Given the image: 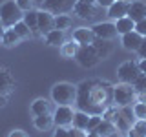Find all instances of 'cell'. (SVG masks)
Returning a JSON list of instances; mask_svg holds the SVG:
<instances>
[{"label": "cell", "mask_w": 146, "mask_h": 137, "mask_svg": "<svg viewBox=\"0 0 146 137\" xmlns=\"http://www.w3.org/2000/svg\"><path fill=\"white\" fill-rule=\"evenodd\" d=\"M95 2H97V6H99V7H106V9H108L113 2H115V0H95Z\"/></svg>", "instance_id": "obj_37"}, {"label": "cell", "mask_w": 146, "mask_h": 137, "mask_svg": "<svg viewBox=\"0 0 146 137\" xmlns=\"http://www.w3.org/2000/svg\"><path fill=\"white\" fill-rule=\"evenodd\" d=\"M13 29H15V33L20 37V39H29V35H31V29L26 26V22H24V20L17 22V24L13 26Z\"/></svg>", "instance_id": "obj_30"}, {"label": "cell", "mask_w": 146, "mask_h": 137, "mask_svg": "<svg viewBox=\"0 0 146 137\" xmlns=\"http://www.w3.org/2000/svg\"><path fill=\"white\" fill-rule=\"evenodd\" d=\"M22 18H24V11L17 6L15 0H6L4 4H0V20H2L6 29L7 27H13Z\"/></svg>", "instance_id": "obj_3"}, {"label": "cell", "mask_w": 146, "mask_h": 137, "mask_svg": "<svg viewBox=\"0 0 146 137\" xmlns=\"http://www.w3.org/2000/svg\"><path fill=\"white\" fill-rule=\"evenodd\" d=\"M36 29L40 35H48L51 29H55V15H51L49 11L40 9L38 11V22H36Z\"/></svg>", "instance_id": "obj_11"}, {"label": "cell", "mask_w": 146, "mask_h": 137, "mask_svg": "<svg viewBox=\"0 0 146 137\" xmlns=\"http://www.w3.org/2000/svg\"><path fill=\"white\" fill-rule=\"evenodd\" d=\"M126 17H130L135 24H137V22H141V20H144V18H146V4L141 2V0L130 2V6H128V15Z\"/></svg>", "instance_id": "obj_13"}, {"label": "cell", "mask_w": 146, "mask_h": 137, "mask_svg": "<svg viewBox=\"0 0 146 137\" xmlns=\"http://www.w3.org/2000/svg\"><path fill=\"white\" fill-rule=\"evenodd\" d=\"M42 2H44V0H35V4H36V6H40Z\"/></svg>", "instance_id": "obj_44"}, {"label": "cell", "mask_w": 146, "mask_h": 137, "mask_svg": "<svg viewBox=\"0 0 146 137\" xmlns=\"http://www.w3.org/2000/svg\"><path fill=\"white\" fill-rule=\"evenodd\" d=\"M7 104V95H4V93H0V108H4Z\"/></svg>", "instance_id": "obj_41"}, {"label": "cell", "mask_w": 146, "mask_h": 137, "mask_svg": "<svg viewBox=\"0 0 146 137\" xmlns=\"http://www.w3.org/2000/svg\"><path fill=\"white\" fill-rule=\"evenodd\" d=\"M141 75L139 62L135 61H126L117 68V79L119 82H126V84H133V80Z\"/></svg>", "instance_id": "obj_5"}, {"label": "cell", "mask_w": 146, "mask_h": 137, "mask_svg": "<svg viewBox=\"0 0 146 137\" xmlns=\"http://www.w3.org/2000/svg\"><path fill=\"white\" fill-rule=\"evenodd\" d=\"M88 121H90V115L86 112H80V110H75V117H73V128L84 132L88 130Z\"/></svg>", "instance_id": "obj_25"}, {"label": "cell", "mask_w": 146, "mask_h": 137, "mask_svg": "<svg viewBox=\"0 0 146 137\" xmlns=\"http://www.w3.org/2000/svg\"><path fill=\"white\" fill-rule=\"evenodd\" d=\"M17 2V6L22 9V11H29V9H33V6H35V0H15Z\"/></svg>", "instance_id": "obj_34"}, {"label": "cell", "mask_w": 146, "mask_h": 137, "mask_svg": "<svg viewBox=\"0 0 146 137\" xmlns=\"http://www.w3.org/2000/svg\"><path fill=\"white\" fill-rule=\"evenodd\" d=\"M121 2H131V0H121Z\"/></svg>", "instance_id": "obj_45"}, {"label": "cell", "mask_w": 146, "mask_h": 137, "mask_svg": "<svg viewBox=\"0 0 146 137\" xmlns=\"http://www.w3.org/2000/svg\"><path fill=\"white\" fill-rule=\"evenodd\" d=\"M139 70H141V73L146 75V59H141L139 61Z\"/></svg>", "instance_id": "obj_39"}, {"label": "cell", "mask_w": 146, "mask_h": 137, "mask_svg": "<svg viewBox=\"0 0 146 137\" xmlns=\"http://www.w3.org/2000/svg\"><path fill=\"white\" fill-rule=\"evenodd\" d=\"M53 137H82L80 130H73V128H68V126H57Z\"/></svg>", "instance_id": "obj_28"}, {"label": "cell", "mask_w": 146, "mask_h": 137, "mask_svg": "<svg viewBox=\"0 0 146 137\" xmlns=\"http://www.w3.org/2000/svg\"><path fill=\"white\" fill-rule=\"evenodd\" d=\"M137 102H146V91H141V93H137Z\"/></svg>", "instance_id": "obj_40"}, {"label": "cell", "mask_w": 146, "mask_h": 137, "mask_svg": "<svg viewBox=\"0 0 146 137\" xmlns=\"http://www.w3.org/2000/svg\"><path fill=\"white\" fill-rule=\"evenodd\" d=\"M95 132H97L100 137H111V135L117 132V126L113 124L111 121H106V119H102V121H100V124L95 128Z\"/></svg>", "instance_id": "obj_24"}, {"label": "cell", "mask_w": 146, "mask_h": 137, "mask_svg": "<svg viewBox=\"0 0 146 137\" xmlns=\"http://www.w3.org/2000/svg\"><path fill=\"white\" fill-rule=\"evenodd\" d=\"M133 115H135V119H146V102L133 104Z\"/></svg>", "instance_id": "obj_32"}, {"label": "cell", "mask_w": 146, "mask_h": 137, "mask_svg": "<svg viewBox=\"0 0 146 137\" xmlns=\"http://www.w3.org/2000/svg\"><path fill=\"white\" fill-rule=\"evenodd\" d=\"M137 53H139V57H141V59H146V37L143 39V42H141L139 49H137Z\"/></svg>", "instance_id": "obj_36"}, {"label": "cell", "mask_w": 146, "mask_h": 137, "mask_svg": "<svg viewBox=\"0 0 146 137\" xmlns=\"http://www.w3.org/2000/svg\"><path fill=\"white\" fill-rule=\"evenodd\" d=\"M75 99H77V86H73L71 82H57L51 88V100L57 104L71 106V104H75Z\"/></svg>", "instance_id": "obj_2"}, {"label": "cell", "mask_w": 146, "mask_h": 137, "mask_svg": "<svg viewBox=\"0 0 146 137\" xmlns=\"http://www.w3.org/2000/svg\"><path fill=\"white\" fill-rule=\"evenodd\" d=\"M128 137H146V119H135L128 130Z\"/></svg>", "instance_id": "obj_23"}, {"label": "cell", "mask_w": 146, "mask_h": 137, "mask_svg": "<svg viewBox=\"0 0 146 137\" xmlns=\"http://www.w3.org/2000/svg\"><path fill=\"white\" fill-rule=\"evenodd\" d=\"M95 39H97V37H95V33H93L91 27H79V29L73 31V40H75L77 44H80V46L93 44Z\"/></svg>", "instance_id": "obj_14"}, {"label": "cell", "mask_w": 146, "mask_h": 137, "mask_svg": "<svg viewBox=\"0 0 146 137\" xmlns=\"http://www.w3.org/2000/svg\"><path fill=\"white\" fill-rule=\"evenodd\" d=\"M31 113L33 115H44V113H51L53 112V104L48 99H35L31 102Z\"/></svg>", "instance_id": "obj_17"}, {"label": "cell", "mask_w": 146, "mask_h": 137, "mask_svg": "<svg viewBox=\"0 0 146 137\" xmlns=\"http://www.w3.org/2000/svg\"><path fill=\"white\" fill-rule=\"evenodd\" d=\"M137 99V91L131 84H126V82H119V84L113 86V104L119 108L124 106H131V102H135Z\"/></svg>", "instance_id": "obj_4"}, {"label": "cell", "mask_w": 146, "mask_h": 137, "mask_svg": "<svg viewBox=\"0 0 146 137\" xmlns=\"http://www.w3.org/2000/svg\"><path fill=\"white\" fill-rule=\"evenodd\" d=\"M71 24H73L71 17H68V15H55V29L66 31V29L71 27Z\"/></svg>", "instance_id": "obj_29"}, {"label": "cell", "mask_w": 146, "mask_h": 137, "mask_svg": "<svg viewBox=\"0 0 146 137\" xmlns=\"http://www.w3.org/2000/svg\"><path fill=\"white\" fill-rule=\"evenodd\" d=\"M79 48H80V44H77L75 40H70V42H64L60 46V53H62V57H66V59H73L77 55V51H79Z\"/></svg>", "instance_id": "obj_27"}, {"label": "cell", "mask_w": 146, "mask_h": 137, "mask_svg": "<svg viewBox=\"0 0 146 137\" xmlns=\"http://www.w3.org/2000/svg\"><path fill=\"white\" fill-rule=\"evenodd\" d=\"M128 6L130 2H121V0H115L111 6L108 7V17L111 20H117V18H122L128 15Z\"/></svg>", "instance_id": "obj_16"}, {"label": "cell", "mask_w": 146, "mask_h": 137, "mask_svg": "<svg viewBox=\"0 0 146 137\" xmlns=\"http://www.w3.org/2000/svg\"><path fill=\"white\" fill-rule=\"evenodd\" d=\"M44 39H46V44L49 46H62L66 42V35H64L62 29H51L48 35H44Z\"/></svg>", "instance_id": "obj_22"}, {"label": "cell", "mask_w": 146, "mask_h": 137, "mask_svg": "<svg viewBox=\"0 0 146 137\" xmlns=\"http://www.w3.org/2000/svg\"><path fill=\"white\" fill-rule=\"evenodd\" d=\"M91 29H93V33H95L97 39L111 40V39H115V37L119 35L117 27H115V22H99V24H95Z\"/></svg>", "instance_id": "obj_10"}, {"label": "cell", "mask_w": 146, "mask_h": 137, "mask_svg": "<svg viewBox=\"0 0 146 137\" xmlns=\"http://www.w3.org/2000/svg\"><path fill=\"white\" fill-rule=\"evenodd\" d=\"M0 40H2L4 46H7V48H13V46H17L22 39L15 33V29H13V27H7V29L4 31V35H2V39H0Z\"/></svg>", "instance_id": "obj_26"}, {"label": "cell", "mask_w": 146, "mask_h": 137, "mask_svg": "<svg viewBox=\"0 0 146 137\" xmlns=\"http://www.w3.org/2000/svg\"><path fill=\"white\" fill-rule=\"evenodd\" d=\"M15 90V80H13L11 73L7 68H0V93L9 95Z\"/></svg>", "instance_id": "obj_15"}, {"label": "cell", "mask_w": 146, "mask_h": 137, "mask_svg": "<svg viewBox=\"0 0 146 137\" xmlns=\"http://www.w3.org/2000/svg\"><path fill=\"white\" fill-rule=\"evenodd\" d=\"M113 104V84L108 80L91 79L82 80L77 86L75 106L88 115H102Z\"/></svg>", "instance_id": "obj_1"}, {"label": "cell", "mask_w": 146, "mask_h": 137, "mask_svg": "<svg viewBox=\"0 0 146 137\" xmlns=\"http://www.w3.org/2000/svg\"><path fill=\"white\" fill-rule=\"evenodd\" d=\"M143 39L144 37H141L137 31H130V33H126V35H121V44L128 51H137L141 42H143Z\"/></svg>", "instance_id": "obj_12"}, {"label": "cell", "mask_w": 146, "mask_h": 137, "mask_svg": "<svg viewBox=\"0 0 146 137\" xmlns=\"http://www.w3.org/2000/svg\"><path fill=\"white\" fill-rule=\"evenodd\" d=\"M115 27H117L119 35H126L130 31H135V22L130 17H122V18H117L115 20Z\"/></svg>", "instance_id": "obj_21"}, {"label": "cell", "mask_w": 146, "mask_h": 137, "mask_svg": "<svg viewBox=\"0 0 146 137\" xmlns=\"http://www.w3.org/2000/svg\"><path fill=\"white\" fill-rule=\"evenodd\" d=\"M9 137H27V134L24 130H13L11 134H9Z\"/></svg>", "instance_id": "obj_38"}, {"label": "cell", "mask_w": 146, "mask_h": 137, "mask_svg": "<svg viewBox=\"0 0 146 137\" xmlns=\"http://www.w3.org/2000/svg\"><path fill=\"white\" fill-rule=\"evenodd\" d=\"M77 0H44L40 7L44 11H49L51 15H66V13L73 11Z\"/></svg>", "instance_id": "obj_6"}, {"label": "cell", "mask_w": 146, "mask_h": 137, "mask_svg": "<svg viewBox=\"0 0 146 137\" xmlns=\"http://www.w3.org/2000/svg\"><path fill=\"white\" fill-rule=\"evenodd\" d=\"M4 31H6V27H4V24H2V20H0V39H2Z\"/></svg>", "instance_id": "obj_43"}, {"label": "cell", "mask_w": 146, "mask_h": 137, "mask_svg": "<svg viewBox=\"0 0 146 137\" xmlns=\"http://www.w3.org/2000/svg\"><path fill=\"white\" fill-rule=\"evenodd\" d=\"M73 117H75V110L66 104H57V108L53 110V122L55 126H71Z\"/></svg>", "instance_id": "obj_9"}, {"label": "cell", "mask_w": 146, "mask_h": 137, "mask_svg": "<svg viewBox=\"0 0 146 137\" xmlns=\"http://www.w3.org/2000/svg\"><path fill=\"white\" fill-rule=\"evenodd\" d=\"M131 86L135 88L137 93H141V91H146V75H144V73H141V75L133 80V84H131Z\"/></svg>", "instance_id": "obj_31"}, {"label": "cell", "mask_w": 146, "mask_h": 137, "mask_svg": "<svg viewBox=\"0 0 146 137\" xmlns=\"http://www.w3.org/2000/svg\"><path fill=\"white\" fill-rule=\"evenodd\" d=\"M75 59L82 68H93V66H97L99 61H100L97 51H95V48L91 44L90 46H80L77 55H75Z\"/></svg>", "instance_id": "obj_7"}, {"label": "cell", "mask_w": 146, "mask_h": 137, "mask_svg": "<svg viewBox=\"0 0 146 137\" xmlns=\"http://www.w3.org/2000/svg\"><path fill=\"white\" fill-rule=\"evenodd\" d=\"M84 137H100V135H99V134H97V132H95V130H93V132H88V134H86Z\"/></svg>", "instance_id": "obj_42"}, {"label": "cell", "mask_w": 146, "mask_h": 137, "mask_svg": "<svg viewBox=\"0 0 146 137\" xmlns=\"http://www.w3.org/2000/svg\"><path fill=\"white\" fill-rule=\"evenodd\" d=\"M95 48V51H97V55H99V59H106L110 53H111V42L110 40H106V39H95L93 40V44H91Z\"/></svg>", "instance_id": "obj_18"}, {"label": "cell", "mask_w": 146, "mask_h": 137, "mask_svg": "<svg viewBox=\"0 0 146 137\" xmlns=\"http://www.w3.org/2000/svg\"><path fill=\"white\" fill-rule=\"evenodd\" d=\"M73 11H75V15L79 18H82V20H91V18L97 17L99 6H97L95 0H77Z\"/></svg>", "instance_id": "obj_8"}, {"label": "cell", "mask_w": 146, "mask_h": 137, "mask_svg": "<svg viewBox=\"0 0 146 137\" xmlns=\"http://www.w3.org/2000/svg\"><path fill=\"white\" fill-rule=\"evenodd\" d=\"M22 20L26 22V26L31 29V35L33 37H38V29H36V22H38V11H35V9H29V11L24 13V18Z\"/></svg>", "instance_id": "obj_20"}, {"label": "cell", "mask_w": 146, "mask_h": 137, "mask_svg": "<svg viewBox=\"0 0 146 137\" xmlns=\"http://www.w3.org/2000/svg\"><path fill=\"white\" fill-rule=\"evenodd\" d=\"M135 31H137V33H139L141 37H146V18L135 24Z\"/></svg>", "instance_id": "obj_35"}, {"label": "cell", "mask_w": 146, "mask_h": 137, "mask_svg": "<svg viewBox=\"0 0 146 137\" xmlns=\"http://www.w3.org/2000/svg\"><path fill=\"white\" fill-rule=\"evenodd\" d=\"M33 124L36 130H40V132H46V130H49L51 126H55V122H53V113H44V115H35L33 119Z\"/></svg>", "instance_id": "obj_19"}, {"label": "cell", "mask_w": 146, "mask_h": 137, "mask_svg": "<svg viewBox=\"0 0 146 137\" xmlns=\"http://www.w3.org/2000/svg\"><path fill=\"white\" fill-rule=\"evenodd\" d=\"M100 121H102V115H90V121H88V130L86 132H93L95 128L100 124Z\"/></svg>", "instance_id": "obj_33"}]
</instances>
